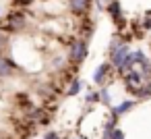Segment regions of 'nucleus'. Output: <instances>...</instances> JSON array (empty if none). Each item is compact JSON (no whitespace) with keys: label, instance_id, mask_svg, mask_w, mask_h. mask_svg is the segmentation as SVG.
Instances as JSON below:
<instances>
[{"label":"nucleus","instance_id":"nucleus-1","mask_svg":"<svg viewBox=\"0 0 151 139\" xmlns=\"http://www.w3.org/2000/svg\"><path fill=\"white\" fill-rule=\"evenodd\" d=\"M0 25H2L11 35H17V33H23L27 27H29V17H27V11L23 9H11L2 21H0Z\"/></svg>","mask_w":151,"mask_h":139},{"label":"nucleus","instance_id":"nucleus-2","mask_svg":"<svg viewBox=\"0 0 151 139\" xmlns=\"http://www.w3.org/2000/svg\"><path fill=\"white\" fill-rule=\"evenodd\" d=\"M87 56H89V40L79 38V35L73 38L68 42V46H66V58H68V62L75 64V67H81Z\"/></svg>","mask_w":151,"mask_h":139},{"label":"nucleus","instance_id":"nucleus-3","mask_svg":"<svg viewBox=\"0 0 151 139\" xmlns=\"http://www.w3.org/2000/svg\"><path fill=\"white\" fill-rule=\"evenodd\" d=\"M25 118H27V125H31L33 129L35 127H44V125H50V120H52V108L31 106L29 110H25Z\"/></svg>","mask_w":151,"mask_h":139},{"label":"nucleus","instance_id":"nucleus-4","mask_svg":"<svg viewBox=\"0 0 151 139\" xmlns=\"http://www.w3.org/2000/svg\"><path fill=\"white\" fill-rule=\"evenodd\" d=\"M106 13H108V17L112 19V23L116 25L118 31H122L126 27V17H124V11H122L120 0H110V2L106 4Z\"/></svg>","mask_w":151,"mask_h":139},{"label":"nucleus","instance_id":"nucleus-5","mask_svg":"<svg viewBox=\"0 0 151 139\" xmlns=\"http://www.w3.org/2000/svg\"><path fill=\"white\" fill-rule=\"evenodd\" d=\"M147 79H149V77H147L145 73H141L137 67H132L128 73H124V75H122V83H124V87H126V91H128V93H132L134 89H139Z\"/></svg>","mask_w":151,"mask_h":139},{"label":"nucleus","instance_id":"nucleus-6","mask_svg":"<svg viewBox=\"0 0 151 139\" xmlns=\"http://www.w3.org/2000/svg\"><path fill=\"white\" fill-rule=\"evenodd\" d=\"M114 73H116V69L110 64V60H106V62L97 64V69L93 71V83L99 85V87H104L106 83H110L114 79Z\"/></svg>","mask_w":151,"mask_h":139},{"label":"nucleus","instance_id":"nucleus-7","mask_svg":"<svg viewBox=\"0 0 151 139\" xmlns=\"http://www.w3.org/2000/svg\"><path fill=\"white\" fill-rule=\"evenodd\" d=\"M21 67L17 64V60L9 54H0V81H6V79H13L15 73H19Z\"/></svg>","mask_w":151,"mask_h":139},{"label":"nucleus","instance_id":"nucleus-8","mask_svg":"<svg viewBox=\"0 0 151 139\" xmlns=\"http://www.w3.org/2000/svg\"><path fill=\"white\" fill-rule=\"evenodd\" d=\"M95 4V0H66V9L75 15V17H89L91 7Z\"/></svg>","mask_w":151,"mask_h":139},{"label":"nucleus","instance_id":"nucleus-9","mask_svg":"<svg viewBox=\"0 0 151 139\" xmlns=\"http://www.w3.org/2000/svg\"><path fill=\"white\" fill-rule=\"evenodd\" d=\"M134 67H137L141 73H145L147 77H151V60L145 56L143 50H134Z\"/></svg>","mask_w":151,"mask_h":139},{"label":"nucleus","instance_id":"nucleus-10","mask_svg":"<svg viewBox=\"0 0 151 139\" xmlns=\"http://www.w3.org/2000/svg\"><path fill=\"white\" fill-rule=\"evenodd\" d=\"M13 102H15V106L21 108V110H29V108L33 106L31 93H29V91H17V93L13 96Z\"/></svg>","mask_w":151,"mask_h":139},{"label":"nucleus","instance_id":"nucleus-11","mask_svg":"<svg viewBox=\"0 0 151 139\" xmlns=\"http://www.w3.org/2000/svg\"><path fill=\"white\" fill-rule=\"evenodd\" d=\"M134 106H137V102H134V100H124V102H120L118 106H114V108H112V114H116V116L120 118L122 114L130 112V110H132Z\"/></svg>","mask_w":151,"mask_h":139},{"label":"nucleus","instance_id":"nucleus-12","mask_svg":"<svg viewBox=\"0 0 151 139\" xmlns=\"http://www.w3.org/2000/svg\"><path fill=\"white\" fill-rule=\"evenodd\" d=\"M83 91V81L79 79V77H75L68 85H66V91H64V96H68V98H73V96H79Z\"/></svg>","mask_w":151,"mask_h":139},{"label":"nucleus","instance_id":"nucleus-13","mask_svg":"<svg viewBox=\"0 0 151 139\" xmlns=\"http://www.w3.org/2000/svg\"><path fill=\"white\" fill-rule=\"evenodd\" d=\"M132 96L137 98V100H147V98H151V77L139 87V89H134L132 91Z\"/></svg>","mask_w":151,"mask_h":139},{"label":"nucleus","instance_id":"nucleus-14","mask_svg":"<svg viewBox=\"0 0 151 139\" xmlns=\"http://www.w3.org/2000/svg\"><path fill=\"white\" fill-rule=\"evenodd\" d=\"M11 42H13V35L0 25V54H6V50L11 48Z\"/></svg>","mask_w":151,"mask_h":139},{"label":"nucleus","instance_id":"nucleus-15","mask_svg":"<svg viewBox=\"0 0 151 139\" xmlns=\"http://www.w3.org/2000/svg\"><path fill=\"white\" fill-rule=\"evenodd\" d=\"M99 104H104V106H110L112 104V96H110V89L108 87H101L99 89Z\"/></svg>","mask_w":151,"mask_h":139},{"label":"nucleus","instance_id":"nucleus-16","mask_svg":"<svg viewBox=\"0 0 151 139\" xmlns=\"http://www.w3.org/2000/svg\"><path fill=\"white\" fill-rule=\"evenodd\" d=\"M99 102V91H87L85 93V104H97Z\"/></svg>","mask_w":151,"mask_h":139},{"label":"nucleus","instance_id":"nucleus-17","mask_svg":"<svg viewBox=\"0 0 151 139\" xmlns=\"http://www.w3.org/2000/svg\"><path fill=\"white\" fill-rule=\"evenodd\" d=\"M141 25H143V29H145V31H149V29H151V11H145Z\"/></svg>","mask_w":151,"mask_h":139},{"label":"nucleus","instance_id":"nucleus-18","mask_svg":"<svg viewBox=\"0 0 151 139\" xmlns=\"http://www.w3.org/2000/svg\"><path fill=\"white\" fill-rule=\"evenodd\" d=\"M42 139H64V137H62L58 131H54V129H48V131L42 135Z\"/></svg>","mask_w":151,"mask_h":139},{"label":"nucleus","instance_id":"nucleus-19","mask_svg":"<svg viewBox=\"0 0 151 139\" xmlns=\"http://www.w3.org/2000/svg\"><path fill=\"white\" fill-rule=\"evenodd\" d=\"M112 139H124V131H122V129H114Z\"/></svg>","mask_w":151,"mask_h":139},{"label":"nucleus","instance_id":"nucleus-20","mask_svg":"<svg viewBox=\"0 0 151 139\" xmlns=\"http://www.w3.org/2000/svg\"><path fill=\"white\" fill-rule=\"evenodd\" d=\"M0 17H2V7H0Z\"/></svg>","mask_w":151,"mask_h":139},{"label":"nucleus","instance_id":"nucleus-21","mask_svg":"<svg viewBox=\"0 0 151 139\" xmlns=\"http://www.w3.org/2000/svg\"><path fill=\"white\" fill-rule=\"evenodd\" d=\"M0 139H9V137H2V135H0Z\"/></svg>","mask_w":151,"mask_h":139},{"label":"nucleus","instance_id":"nucleus-22","mask_svg":"<svg viewBox=\"0 0 151 139\" xmlns=\"http://www.w3.org/2000/svg\"><path fill=\"white\" fill-rule=\"evenodd\" d=\"M75 139H83V137H75Z\"/></svg>","mask_w":151,"mask_h":139},{"label":"nucleus","instance_id":"nucleus-23","mask_svg":"<svg viewBox=\"0 0 151 139\" xmlns=\"http://www.w3.org/2000/svg\"><path fill=\"white\" fill-rule=\"evenodd\" d=\"M106 2H110V0H106Z\"/></svg>","mask_w":151,"mask_h":139}]
</instances>
